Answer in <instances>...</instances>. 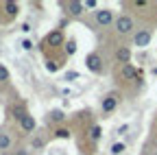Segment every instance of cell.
<instances>
[{
  "label": "cell",
  "mask_w": 157,
  "mask_h": 155,
  "mask_svg": "<svg viewBox=\"0 0 157 155\" xmlns=\"http://www.w3.org/2000/svg\"><path fill=\"white\" fill-rule=\"evenodd\" d=\"M11 144H13L11 135H9L7 131H0V151H7V149H11Z\"/></svg>",
  "instance_id": "cell-17"
},
{
  "label": "cell",
  "mask_w": 157,
  "mask_h": 155,
  "mask_svg": "<svg viewBox=\"0 0 157 155\" xmlns=\"http://www.w3.org/2000/svg\"><path fill=\"white\" fill-rule=\"evenodd\" d=\"M133 7H135V9H148V7H151V2H144V0H137V2H133Z\"/></svg>",
  "instance_id": "cell-26"
},
{
  "label": "cell",
  "mask_w": 157,
  "mask_h": 155,
  "mask_svg": "<svg viewBox=\"0 0 157 155\" xmlns=\"http://www.w3.org/2000/svg\"><path fill=\"white\" fill-rule=\"evenodd\" d=\"M113 29L118 35H131L135 31V20L131 15H118L116 22H113Z\"/></svg>",
  "instance_id": "cell-2"
},
{
  "label": "cell",
  "mask_w": 157,
  "mask_h": 155,
  "mask_svg": "<svg viewBox=\"0 0 157 155\" xmlns=\"http://www.w3.org/2000/svg\"><path fill=\"white\" fill-rule=\"evenodd\" d=\"M0 7H2L7 20H13V17H17V13H20V5H17V2H13V0H7V2H2Z\"/></svg>",
  "instance_id": "cell-10"
},
{
  "label": "cell",
  "mask_w": 157,
  "mask_h": 155,
  "mask_svg": "<svg viewBox=\"0 0 157 155\" xmlns=\"http://www.w3.org/2000/svg\"><path fill=\"white\" fill-rule=\"evenodd\" d=\"M52 138H57V140H70L72 138V131H70V127H57L52 131Z\"/></svg>",
  "instance_id": "cell-14"
},
{
  "label": "cell",
  "mask_w": 157,
  "mask_h": 155,
  "mask_svg": "<svg viewBox=\"0 0 157 155\" xmlns=\"http://www.w3.org/2000/svg\"><path fill=\"white\" fill-rule=\"evenodd\" d=\"M13 155H31V153H29V149H17V151H13Z\"/></svg>",
  "instance_id": "cell-27"
},
{
  "label": "cell",
  "mask_w": 157,
  "mask_h": 155,
  "mask_svg": "<svg viewBox=\"0 0 157 155\" xmlns=\"http://www.w3.org/2000/svg\"><path fill=\"white\" fill-rule=\"evenodd\" d=\"M83 5H85V9H96V11L101 9V7H98V2H96V0H85Z\"/></svg>",
  "instance_id": "cell-24"
},
{
  "label": "cell",
  "mask_w": 157,
  "mask_h": 155,
  "mask_svg": "<svg viewBox=\"0 0 157 155\" xmlns=\"http://www.w3.org/2000/svg\"><path fill=\"white\" fill-rule=\"evenodd\" d=\"M66 120V111L63 109H50L46 114V122L48 125H61Z\"/></svg>",
  "instance_id": "cell-12"
},
{
  "label": "cell",
  "mask_w": 157,
  "mask_h": 155,
  "mask_svg": "<svg viewBox=\"0 0 157 155\" xmlns=\"http://www.w3.org/2000/svg\"><path fill=\"white\" fill-rule=\"evenodd\" d=\"M44 68H46V72H57L59 68H61V64H59V61H55V59H46V64H44Z\"/></svg>",
  "instance_id": "cell-21"
},
{
  "label": "cell",
  "mask_w": 157,
  "mask_h": 155,
  "mask_svg": "<svg viewBox=\"0 0 157 155\" xmlns=\"http://www.w3.org/2000/svg\"><path fill=\"white\" fill-rule=\"evenodd\" d=\"M151 40H153V33H151L148 29H137V31L133 33V44H135L137 48L151 46Z\"/></svg>",
  "instance_id": "cell-7"
},
{
  "label": "cell",
  "mask_w": 157,
  "mask_h": 155,
  "mask_svg": "<svg viewBox=\"0 0 157 155\" xmlns=\"http://www.w3.org/2000/svg\"><path fill=\"white\" fill-rule=\"evenodd\" d=\"M11 81V72L7 70L5 64H0V83H9Z\"/></svg>",
  "instance_id": "cell-22"
},
{
  "label": "cell",
  "mask_w": 157,
  "mask_h": 155,
  "mask_svg": "<svg viewBox=\"0 0 157 155\" xmlns=\"http://www.w3.org/2000/svg\"><path fill=\"white\" fill-rule=\"evenodd\" d=\"M76 79H81V74H78V72H74V70L66 72V81H76Z\"/></svg>",
  "instance_id": "cell-23"
},
{
  "label": "cell",
  "mask_w": 157,
  "mask_h": 155,
  "mask_svg": "<svg viewBox=\"0 0 157 155\" xmlns=\"http://www.w3.org/2000/svg\"><path fill=\"white\" fill-rule=\"evenodd\" d=\"M116 61L122 64V66H129L131 64V48L129 46H120L116 50Z\"/></svg>",
  "instance_id": "cell-13"
},
{
  "label": "cell",
  "mask_w": 157,
  "mask_h": 155,
  "mask_svg": "<svg viewBox=\"0 0 157 155\" xmlns=\"http://www.w3.org/2000/svg\"><path fill=\"white\" fill-rule=\"evenodd\" d=\"M76 48H78V46H76V40H74V37H70V40L63 44V55H66V57H74Z\"/></svg>",
  "instance_id": "cell-16"
},
{
  "label": "cell",
  "mask_w": 157,
  "mask_h": 155,
  "mask_svg": "<svg viewBox=\"0 0 157 155\" xmlns=\"http://www.w3.org/2000/svg\"><path fill=\"white\" fill-rule=\"evenodd\" d=\"M17 46L22 48L24 52H31V50L35 48V44H33V40H31V37H22V40L17 42Z\"/></svg>",
  "instance_id": "cell-19"
},
{
  "label": "cell",
  "mask_w": 157,
  "mask_h": 155,
  "mask_svg": "<svg viewBox=\"0 0 157 155\" xmlns=\"http://www.w3.org/2000/svg\"><path fill=\"white\" fill-rule=\"evenodd\" d=\"M129 129H131V125H127V122H124V125H120V127L116 129V133H118V135H124V133H127Z\"/></svg>",
  "instance_id": "cell-25"
},
{
  "label": "cell",
  "mask_w": 157,
  "mask_h": 155,
  "mask_svg": "<svg viewBox=\"0 0 157 155\" xmlns=\"http://www.w3.org/2000/svg\"><path fill=\"white\" fill-rule=\"evenodd\" d=\"M20 129H22V133H31L35 135V129H37V120H35V116L29 114L26 118H22V122H20Z\"/></svg>",
  "instance_id": "cell-11"
},
{
  "label": "cell",
  "mask_w": 157,
  "mask_h": 155,
  "mask_svg": "<svg viewBox=\"0 0 157 155\" xmlns=\"http://www.w3.org/2000/svg\"><path fill=\"white\" fill-rule=\"evenodd\" d=\"M44 144H46V138H44L42 133H35L33 140H31V149H33V151H42Z\"/></svg>",
  "instance_id": "cell-15"
},
{
  "label": "cell",
  "mask_w": 157,
  "mask_h": 155,
  "mask_svg": "<svg viewBox=\"0 0 157 155\" xmlns=\"http://www.w3.org/2000/svg\"><path fill=\"white\" fill-rule=\"evenodd\" d=\"M11 118L13 120H17V122H22V118H26V116H29V109H26V105L22 103V101H17V103H13L11 105Z\"/></svg>",
  "instance_id": "cell-9"
},
{
  "label": "cell",
  "mask_w": 157,
  "mask_h": 155,
  "mask_svg": "<svg viewBox=\"0 0 157 155\" xmlns=\"http://www.w3.org/2000/svg\"><path fill=\"white\" fill-rule=\"evenodd\" d=\"M124 151H127V144H124V142H113V144L109 146V153H111V155H122Z\"/></svg>",
  "instance_id": "cell-20"
},
{
  "label": "cell",
  "mask_w": 157,
  "mask_h": 155,
  "mask_svg": "<svg viewBox=\"0 0 157 155\" xmlns=\"http://www.w3.org/2000/svg\"><path fill=\"white\" fill-rule=\"evenodd\" d=\"M118 81H142V68H135L133 64L122 66L118 72Z\"/></svg>",
  "instance_id": "cell-3"
},
{
  "label": "cell",
  "mask_w": 157,
  "mask_h": 155,
  "mask_svg": "<svg viewBox=\"0 0 157 155\" xmlns=\"http://www.w3.org/2000/svg\"><path fill=\"white\" fill-rule=\"evenodd\" d=\"M101 138H103V127H101V125H94V127L90 129V140L96 144V142L101 140Z\"/></svg>",
  "instance_id": "cell-18"
},
{
  "label": "cell",
  "mask_w": 157,
  "mask_h": 155,
  "mask_svg": "<svg viewBox=\"0 0 157 155\" xmlns=\"http://www.w3.org/2000/svg\"><path fill=\"white\" fill-rule=\"evenodd\" d=\"M85 68L92 74H101L103 72V57H101V52H90L85 57Z\"/></svg>",
  "instance_id": "cell-6"
},
{
  "label": "cell",
  "mask_w": 157,
  "mask_h": 155,
  "mask_svg": "<svg viewBox=\"0 0 157 155\" xmlns=\"http://www.w3.org/2000/svg\"><path fill=\"white\" fill-rule=\"evenodd\" d=\"M94 22H96V26H101V29L113 26V22H116L113 11H111L109 7H101L98 11H94Z\"/></svg>",
  "instance_id": "cell-1"
},
{
  "label": "cell",
  "mask_w": 157,
  "mask_h": 155,
  "mask_svg": "<svg viewBox=\"0 0 157 155\" xmlns=\"http://www.w3.org/2000/svg\"><path fill=\"white\" fill-rule=\"evenodd\" d=\"M20 31H22V33H31L33 29H31V24H29V22H24V24H22V29H20Z\"/></svg>",
  "instance_id": "cell-28"
},
{
  "label": "cell",
  "mask_w": 157,
  "mask_h": 155,
  "mask_svg": "<svg viewBox=\"0 0 157 155\" xmlns=\"http://www.w3.org/2000/svg\"><path fill=\"white\" fill-rule=\"evenodd\" d=\"M66 42H68V40H66V35H63L61 29H52V31L44 37V44L50 46V48H59V46H63Z\"/></svg>",
  "instance_id": "cell-5"
},
{
  "label": "cell",
  "mask_w": 157,
  "mask_h": 155,
  "mask_svg": "<svg viewBox=\"0 0 157 155\" xmlns=\"http://www.w3.org/2000/svg\"><path fill=\"white\" fill-rule=\"evenodd\" d=\"M118 105H120V96H118L116 92H111V94L103 96V101H101V111H103L105 116H109V114H113V111L118 109Z\"/></svg>",
  "instance_id": "cell-4"
},
{
  "label": "cell",
  "mask_w": 157,
  "mask_h": 155,
  "mask_svg": "<svg viewBox=\"0 0 157 155\" xmlns=\"http://www.w3.org/2000/svg\"><path fill=\"white\" fill-rule=\"evenodd\" d=\"M63 9L70 17H78V15H83L85 11V5L83 2H78V0H68V2H63Z\"/></svg>",
  "instance_id": "cell-8"
}]
</instances>
